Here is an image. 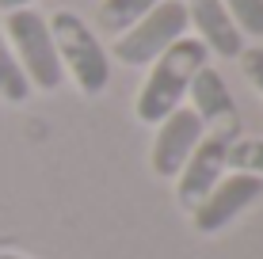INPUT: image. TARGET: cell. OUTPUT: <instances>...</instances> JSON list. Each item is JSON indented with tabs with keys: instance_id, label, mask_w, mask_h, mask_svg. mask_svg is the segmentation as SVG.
Wrapping results in <instances>:
<instances>
[{
	"instance_id": "6da1fadb",
	"label": "cell",
	"mask_w": 263,
	"mask_h": 259,
	"mask_svg": "<svg viewBox=\"0 0 263 259\" xmlns=\"http://www.w3.org/2000/svg\"><path fill=\"white\" fill-rule=\"evenodd\" d=\"M206 61H210V53H206V46L195 38V34H183L179 42H172V46L149 65V76H145V84L138 92V103H134L138 118L149 122V126H157V122H164L176 107H183L187 88H191L195 73L206 65Z\"/></svg>"
},
{
	"instance_id": "7a4b0ae2",
	"label": "cell",
	"mask_w": 263,
	"mask_h": 259,
	"mask_svg": "<svg viewBox=\"0 0 263 259\" xmlns=\"http://www.w3.org/2000/svg\"><path fill=\"white\" fill-rule=\"evenodd\" d=\"M46 23H50V34H53L58 61L72 76V84L84 95H103L107 84H111V57H107L103 42L96 38V31L77 12H69V8L53 12Z\"/></svg>"
},
{
	"instance_id": "3957f363",
	"label": "cell",
	"mask_w": 263,
	"mask_h": 259,
	"mask_svg": "<svg viewBox=\"0 0 263 259\" xmlns=\"http://www.w3.org/2000/svg\"><path fill=\"white\" fill-rule=\"evenodd\" d=\"M4 31H8V46L20 61L27 84L39 88V92H58L61 80H65V69L58 61V50H53L50 23L34 8H20V12L4 15Z\"/></svg>"
},
{
	"instance_id": "277c9868",
	"label": "cell",
	"mask_w": 263,
	"mask_h": 259,
	"mask_svg": "<svg viewBox=\"0 0 263 259\" xmlns=\"http://www.w3.org/2000/svg\"><path fill=\"white\" fill-rule=\"evenodd\" d=\"M187 34V4L183 0H160L149 15H141L130 31H122L115 38V57L122 65H153V61L164 53L172 42H179Z\"/></svg>"
},
{
	"instance_id": "5b68a950",
	"label": "cell",
	"mask_w": 263,
	"mask_h": 259,
	"mask_svg": "<svg viewBox=\"0 0 263 259\" xmlns=\"http://www.w3.org/2000/svg\"><path fill=\"white\" fill-rule=\"evenodd\" d=\"M259 198H263V180L244 175V172L221 175V183L191 210V221H195L198 233L214 236V233H221L229 221H237L248 206H256Z\"/></svg>"
},
{
	"instance_id": "8992f818",
	"label": "cell",
	"mask_w": 263,
	"mask_h": 259,
	"mask_svg": "<svg viewBox=\"0 0 263 259\" xmlns=\"http://www.w3.org/2000/svg\"><path fill=\"white\" fill-rule=\"evenodd\" d=\"M229 141L233 137H225V133H206L195 145V153L187 156V164L176 172V198L183 210H195L221 183L225 168H229Z\"/></svg>"
},
{
	"instance_id": "52a82bcc",
	"label": "cell",
	"mask_w": 263,
	"mask_h": 259,
	"mask_svg": "<svg viewBox=\"0 0 263 259\" xmlns=\"http://www.w3.org/2000/svg\"><path fill=\"white\" fill-rule=\"evenodd\" d=\"M202 137H206L202 118H198L191 107H176L164 122H157V137H153V153H149L153 172L176 180V172L187 164V156L195 153V145Z\"/></svg>"
},
{
	"instance_id": "ba28073f",
	"label": "cell",
	"mask_w": 263,
	"mask_h": 259,
	"mask_svg": "<svg viewBox=\"0 0 263 259\" xmlns=\"http://www.w3.org/2000/svg\"><path fill=\"white\" fill-rule=\"evenodd\" d=\"M187 95H191V111L202 118V126H214V133H225V137H237V99L214 65L198 69Z\"/></svg>"
},
{
	"instance_id": "9c48e42d",
	"label": "cell",
	"mask_w": 263,
	"mask_h": 259,
	"mask_svg": "<svg viewBox=\"0 0 263 259\" xmlns=\"http://www.w3.org/2000/svg\"><path fill=\"white\" fill-rule=\"evenodd\" d=\"M187 27H195V38L206 46V53L240 57L244 34L237 31V23L229 19L221 0H187Z\"/></svg>"
},
{
	"instance_id": "30bf717a",
	"label": "cell",
	"mask_w": 263,
	"mask_h": 259,
	"mask_svg": "<svg viewBox=\"0 0 263 259\" xmlns=\"http://www.w3.org/2000/svg\"><path fill=\"white\" fill-rule=\"evenodd\" d=\"M157 4H160V0H103L96 23H99V31H107V34L119 38L122 31H130V27L138 23L141 15H149Z\"/></svg>"
},
{
	"instance_id": "8fae6325",
	"label": "cell",
	"mask_w": 263,
	"mask_h": 259,
	"mask_svg": "<svg viewBox=\"0 0 263 259\" xmlns=\"http://www.w3.org/2000/svg\"><path fill=\"white\" fill-rule=\"evenodd\" d=\"M27 95H31V84H27L20 61H15L12 46H8L4 31H0V99L4 103H23Z\"/></svg>"
},
{
	"instance_id": "7c38bea8",
	"label": "cell",
	"mask_w": 263,
	"mask_h": 259,
	"mask_svg": "<svg viewBox=\"0 0 263 259\" xmlns=\"http://www.w3.org/2000/svg\"><path fill=\"white\" fill-rule=\"evenodd\" d=\"M229 168L263 180V137H233L229 141Z\"/></svg>"
},
{
	"instance_id": "4fadbf2b",
	"label": "cell",
	"mask_w": 263,
	"mask_h": 259,
	"mask_svg": "<svg viewBox=\"0 0 263 259\" xmlns=\"http://www.w3.org/2000/svg\"><path fill=\"white\" fill-rule=\"evenodd\" d=\"M229 19L237 23L244 38H259L263 34V0H221Z\"/></svg>"
},
{
	"instance_id": "5bb4252c",
	"label": "cell",
	"mask_w": 263,
	"mask_h": 259,
	"mask_svg": "<svg viewBox=\"0 0 263 259\" xmlns=\"http://www.w3.org/2000/svg\"><path fill=\"white\" fill-rule=\"evenodd\" d=\"M240 69H244V76L252 80V88L263 95V46H248V50H240Z\"/></svg>"
},
{
	"instance_id": "9a60e30c",
	"label": "cell",
	"mask_w": 263,
	"mask_h": 259,
	"mask_svg": "<svg viewBox=\"0 0 263 259\" xmlns=\"http://www.w3.org/2000/svg\"><path fill=\"white\" fill-rule=\"evenodd\" d=\"M31 4L34 0H0V12L8 15V12H20V8H31Z\"/></svg>"
},
{
	"instance_id": "2e32d148",
	"label": "cell",
	"mask_w": 263,
	"mask_h": 259,
	"mask_svg": "<svg viewBox=\"0 0 263 259\" xmlns=\"http://www.w3.org/2000/svg\"><path fill=\"white\" fill-rule=\"evenodd\" d=\"M0 259H27V255H20V252H0Z\"/></svg>"
}]
</instances>
